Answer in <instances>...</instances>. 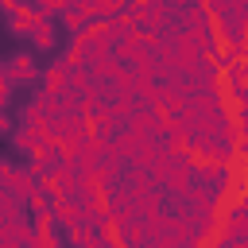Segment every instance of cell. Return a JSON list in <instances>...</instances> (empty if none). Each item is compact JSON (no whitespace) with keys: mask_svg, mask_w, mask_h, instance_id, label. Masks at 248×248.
<instances>
[{"mask_svg":"<svg viewBox=\"0 0 248 248\" xmlns=\"http://www.w3.org/2000/svg\"><path fill=\"white\" fill-rule=\"evenodd\" d=\"M4 74H8V85H35L39 81V62L31 58V50H19L4 62Z\"/></svg>","mask_w":248,"mask_h":248,"instance_id":"6da1fadb","label":"cell"},{"mask_svg":"<svg viewBox=\"0 0 248 248\" xmlns=\"http://www.w3.org/2000/svg\"><path fill=\"white\" fill-rule=\"evenodd\" d=\"M85 128H89V136H93V140H101V143H112V140L120 136L124 120H120V116H116L108 105H101V108H97V112L85 120Z\"/></svg>","mask_w":248,"mask_h":248,"instance_id":"7a4b0ae2","label":"cell"},{"mask_svg":"<svg viewBox=\"0 0 248 248\" xmlns=\"http://www.w3.org/2000/svg\"><path fill=\"white\" fill-rule=\"evenodd\" d=\"M27 39H31L35 50H54V46H58V27H54V19L43 16V12H31V31H27Z\"/></svg>","mask_w":248,"mask_h":248,"instance_id":"3957f363","label":"cell"},{"mask_svg":"<svg viewBox=\"0 0 248 248\" xmlns=\"http://www.w3.org/2000/svg\"><path fill=\"white\" fill-rule=\"evenodd\" d=\"M12 143L19 155H31L39 147H46V128H31V124H16L12 128Z\"/></svg>","mask_w":248,"mask_h":248,"instance_id":"277c9868","label":"cell"},{"mask_svg":"<svg viewBox=\"0 0 248 248\" xmlns=\"http://www.w3.org/2000/svg\"><path fill=\"white\" fill-rule=\"evenodd\" d=\"M159 120H163V116H159L155 108H147V105H140V108H136V112H132V116L124 120V128H128L132 136H140V140H147V136H151V132L159 128Z\"/></svg>","mask_w":248,"mask_h":248,"instance_id":"5b68a950","label":"cell"},{"mask_svg":"<svg viewBox=\"0 0 248 248\" xmlns=\"http://www.w3.org/2000/svg\"><path fill=\"white\" fill-rule=\"evenodd\" d=\"M31 0H23V4H16V8H8L4 12V23H8V35H16V39H27V31H31Z\"/></svg>","mask_w":248,"mask_h":248,"instance_id":"8992f818","label":"cell"},{"mask_svg":"<svg viewBox=\"0 0 248 248\" xmlns=\"http://www.w3.org/2000/svg\"><path fill=\"white\" fill-rule=\"evenodd\" d=\"M35 186H39V178L27 170V163H23V167L16 163V167H12V174H8V182H4V190H8V194H16L19 202H27V194H31Z\"/></svg>","mask_w":248,"mask_h":248,"instance_id":"52a82bcc","label":"cell"},{"mask_svg":"<svg viewBox=\"0 0 248 248\" xmlns=\"http://www.w3.org/2000/svg\"><path fill=\"white\" fill-rule=\"evenodd\" d=\"M58 163H62V155H58V147H50V143L27 155V170H31L35 178H43V174H50V170H54Z\"/></svg>","mask_w":248,"mask_h":248,"instance_id":"ba28073f","label":"cell"},{"mask_svg":"<svg viewBox=\"0 0 248 248\" xmlns=\"http://www.w3.org/2000/svg\"><path fill=\"white\" fill-rule=\"evenodd\" d=\"M39 81H43L46 93H62V89H70V70H66L62 58H58V62H50V66L39 74Z\"/></svg>","mask_w":248,"mask_h":248,"instance_id":"9c48e42d","label":"cell"},{"mask_svg":"<svg viewBox=\"0 0 248 248\" xmlns=\"http://www.w3.org/2000/svg\"><path fill=\"white\" fill-rule=\"evenodd\" d=\"M39 116H46V120H54V116H62V101H58V93H46V89H39L31 101H27Z\"/></svg>","mask_w":248,"mask_h":248,"instance_id":"30bf717a","label":"cell"},{"mask_svg":"<svg viewBox=\"0 0 248 248\" xmlns=\"http://www.w3.org/2000/svg\"><path fill=\"white\" fill-rule=\"evenodd\" d=\"M58 19H62V31H66L70 39H74V35H81V31H85V27L93 23V19L85 16V8H66V12L58 16Z\"/></svg>","mask_w":248,"mask_h":248,"instance_id":"8fae6325","label":"cell"},{"mask_svg":"<svg viewBox=\"0 0 248 248\" xmlns=\"http://www.w3.org/2000/svg\"><path fill=\"white\" fill-rule=\"evenodd\" d=\"M105 23H108V35H112V39H124V35H132V31H136V19H132L124 8H120V12H112Z\"/></svg>","mask_w":248,"mask_h":248,"instance_id":"7c38bea8","label":"cell"},{"mask_svg":"<svg viewBox=\"0 0 248 248\" xmlns=\"http://www.w3.org/2000/svg\"><path fill=\"white\" fill-rule=\"evenodd\" d=\"M108 108H112L120 120H128V116L140 108V101H136V93H112V97H108Z\"/></svg>","mask_w":248,"mask_h":248,"instance_id":"4fadbf2b","label":"cell"},{"mask_svg":"<svg viewBox=\"0 0 248 248\" xmlns=\"http://www.w3.org/2000/svg\"><path fill=\"white\" fill-rule=\"evenodd\" d=\"M16 217H27L23 213V202L8 190H0V221H16Z\"/></svg>","mask_w":248,"mask_h":248,"instance_id":"5bb4252c","label":"cell"},{"mask_svg":"<svg viewBox=\"0 0 248 248\" xmlns=\"http://www.w3.org/2000/svg\"><path fill=\"white\" fill-rule=\"evenodd\" d=\"M70 89H74V93H85V89H93V78H89V70H70Z\"/></svg>","mask_w":248,"mask_h":248,"instance_id":"9a60e30c","label":"cell"},{"mask_svg":"<svg viewBox=\"0 0 248 248\" xmlns=\"http://www.w3.org/2000/svg\"><path fill=\"white\" fill-rule=\"evenodd\" d=\"M163 4H167L170 12H186V8H194L198 0H163Z\"/></svg>","mask_w":248,"mask_h":248,"instance_id":"2e32d148","label":"cell"},{"mask_svg":"<svg viewBox=\"0 0 248 248\" xmlns=\"http://www.w3.org/2000/svg\"><path fill=\"white\" fill-rule=\"evenodd\" d=\"M8 128H12V120H8V116H4V112H0V136H4V132H8Z\"/></svg>","mask_w":248,"mask_h":248,"instance_id":"e0dca14e","label":"cell"},{"mask_svg":"<svg viewBox=\"0 0 248 248\" xmlns=\"http://www.w3.org/2000/svg\"><path fill=\"white\" fill-rule=\"evenodd\" d=\"M174 248H198V244H174Z\"/></svg>","mask_w":248,"mask_h":248,"instance_id":"ac0fdd59","label":"cell"}]
</instances>
